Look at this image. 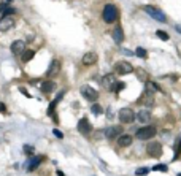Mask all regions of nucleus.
<instances>
[{"mask_svg": "<svg viewBox=\"0 0 181 176\" xmlns=\"http://www.w3.org/2000/svg\"><path fill=\"white\" fill-rule=\"evenodd\" d=\"M97 60H99V56H97V53H94V51L86 53L84 56H83V64L84 65H94Z\"/></svg>", "mask_w": 181, "mask_h": 176, "instance_id": "2eb2a0df", "label": "nucleus"}, {"mask_svg": "<svg viewBox=\"0 0 181 176\" xmlns=\"http://www.w3.org/2000/svg\"><path fill=\"white\" fill-rule=\"evenodd\" d=\"M92 111L95 113V114H102V113H103V109H102L100 105H94V106H92Z\"/></svg>", "mask_w": 181, "mask_h": 176, "instance_id": "bb28decb", "label": "nucleus"}, {"mask_svg": "<svg viewBox=\"0 0 181 176\" xmlns=\"http://www.w3.org/2000/svg\"><path fill=\"white\" fill-rule=\"evenodd\" d=\"M102 84H103L107 89L111 91L113 86L116 84V75H115V73H108V75H105L103 78H102Z\"/></svg>", "mask_w": 181, "mask_h": 176, "instance_id": "9b49d317", "label": "nucleus"}, {"mask_svg": "<svg viewBox=\"0 0 181 176\" xmlns=\"http://www.w3.org/2000/svg\"><path fill=\"white\" fill-rule=\"evenodd\" d=\"M132 72H133V67L125 60H119L115 65V73H118V75H129Z\"/></svg>", "mask_w": 181, "mask_h": 176, "instance_id": "20e7f679", "label": "nucleus"}, {"mask_svg": "<svg viewBox=\"0 0 181 176\" xmlns=\"http://www.w3.org/2000/svg\"><path fill=\"white\" fill-rule=\"evenodd\" d=\"M35 56V53L32 49H26L24 53H22V62H29V60H32Z\"/></svg>", "mask_w": 181, "mask_h": 176, "instance_id": "aec40b11", "label": "nucleus"}, {"mask_svg": "<svg viewBox=\"0 0 181 176\" xmlns=\"http://www.w3.org/2000/svg\"><path fill=\"white\" fill-rule=\"evenodd\" d=\"M118 18V8L113 3H108V5H105L103 8V21L108 22V24H111V22H115Z\"/></svg>", "mask_w": 181, "mask_h": 176, "instance_id": "f257e3e1", "label": "nucleus"}, {"mask_svg": "<svg viewBox=\"0 0 181 176\" xmlns=\"http://www.w3.org/2000/svg\"><path fill=\"white\" fill-rule=\"evenodd\" d=\"M178 176H181V173H180V175H178Z\"/></svg>", "mask_w": 181, "mask_h": 176, "instance_id": "c9c22d12", "label": "nucleus"}, {"mask_svg": "<svg viewBox=\"0 0 181 176\" xmlns=\"http://www.w3.org/2000/svg\"><path fill=\"white\" fill-rule=\"evenodd\" d=\"M146 149H148V154L154 159H159L160 155H162V146H160V143H157V141L149 143Z\"/></svg>", "mask_w": 181, "mask_h": 176, "instance_id": "0eeeda50", "label": "nucleus"}, {"mask_svg": "<svg viewBox=\"0 0 181 176\" xmlns=\"http://www.w3.org/2000/svg\"><path fill=\"white\" fill-rule=\"evenodd\" d=\"M81 94L84 95V99H88L89 101H95L97 99H99V92H97L94 87H90V86H83Z\"/></svg>", "mask_w": 181, "mask_h": 176, "instance_id": "423d86ee", "label": "nucleus"}, {"mask_svg": "<svg viewBox=\"0 0 181 176\" xmlns=\"http://www.w3.org/2000/svg\"><path fill=\"white\" fill-rule=\"evenodd\" d=\"M24 152H26V154H33V148L32 146H27V144H26V146H24Z\"/></svg>", "mask_w": 181, "mask_h": 176, "instance_id": "c756f323", "label": "nucleus"}, {"mask_svg": "<svg viewBox=\"0 0 181 176\" xmlns=\"http://www.w3.org/2000/svg\"><path fill=\"white\" fill-rule=\"evenodd\" d=\"M143 10L146 11V13H148L152 19H154V21H157V22H167V16H165V14H164L159 8H156V6H152V5H146Z\"/></svg>", "mask_w": 181, "mask_h": 176, "instance_id": "f03ea898", "label": "nucleus"}, {"mask_svg": "<svg viewBox=\"0 0 181 176\" xmlns=\"http://www.w3.org/2000/svg\"><path fill=\"white\" fill-rule=\"evenodd\" d=\"M132 141H133V138L127 133H123L118 136V146L119 148H129L132 144Z\"/></svg>", "mask_w": 181, "mask_h": 176, "instance_id": "ddd939ff", "label": "nucleus"}, {"mask_svg": "<svg viewBox=\"0 0 181 176\" xmlns=\"http://www.w3.org/2000/svg\"><path fill=\"white\" fill-rule=\"evenodd\" d=\"M152 170L154 171H167V165H156Z\"/></svg>", "mask_w": 181, "mask_h": 176, "instance_id": "c85d7f7f", "label": "nucleus"}, {"mask_svg": "<svg viewBox=\"0 0 181 176\" xmlns=\"http://www.w3.org/2000/svg\"><path fill=\"white\" fill-rule=\"evenodd\" d=\"M138 76L140 78H145V72H143V70H140V72H138Z\"/></svg>", "mask_w": 181, "mask_h": 176, "instance_id": "72a5a7b5", "label": "nucleus"}, {"mask_svg": "<svg viewBox=\"0 0 181 176\" xmlns=\"http://www.w3.org/2000/svg\"><path fill=\"white\" fill-rule=\"evenodd\" d=\"M156 35H157V37H159L162 41H168V40H170V37H168V33H167V32H164V30H157V32H156Z\"/></svg>", "mask_w": 181, "mask_h": 176, "instance_id": "4be33fe9", "label": "nucleus"}, {"mask_svg": "<svg viewBox=\"0 0 181 176\" xmlns=\"http://www.w3.org/2000/svg\"><path fill=\"white\" fill-rule=\"evenodd\" d=\"M137 121H138L140 124H148L149 121H151V113L146 111V109H143V111H138V114L135 116Z\"/></svg>", "mask_w": 181, "mask_h": 176, "instance_id": "f3484780", "label": "nucleus"}, {"mask_svg": "<svg viewBox=\"0 0 181 176\" xmlns=\"http://www.w3.org/2000/svg\"><path fill=\"white\" fill-rule=\"evenodd\" d=\"M53 133H54V135H56V136H57V138H64V133H62V132H61V130H57V128H54V130H53Z\"/></svg>", "mask_w": 181, "mask_h": 176, "instance_id": "2f4dec72", "label": "nucleus"}, {"mask_svg": "<svg viewBox=\"0 0 181 176\" xmlns=\"http://www.w3.org/2000/svg\"><path fill=\"white\" fill-rule=\"evenodd\" d=\"M78 132H81L83 135H89L90 133V124H89V121L86 119V117L80 119V122H78Z\"/></svg>", "mask_w": 181, "mask_h": 176, "instance_id": "dca6fc26", "label": "nucleus"}, {"mask_svg": "<svg viewBox=\"0 0 181 176\" xmlns=\"http://www.w3.org/2000/svg\"><path fill=\"white\" fill-rule=\"evenodd\" d=\"M59 72H61V62H59L57 59H53L49 67H48V72H46V76H49V78L56 76V75H59Z\"/></svg>", "mask_w": 181, "mask_h": 176, "instance_id": "1a4fd4ad", "label": "nucleus"}, {"mask_svg": "<svg viewBox=\"0 0 181 176\" xmlns=\"http://www.w3.org/2000/svg\"><path fill=\"white\" fill-rule=\"evenodd\" d=\"M124 87H125V83H116L115 86H113V89H111V91H115V92L118 94V92H121V91H123Z\"/></svg>", "mask_w": 181, "mask_h": 176, "instance_id": "b1692460", "label": "nucleus"}, {"mask_svg": "<svg viewBox=\"0 0 181 176\" xmlns=\"http://www.w3.org/2000/svg\"><path fill=\"white\" fill-rule=\"evenodd\" d=\"M14 11H16V10H14V8H11V6H8V8L5 6V10H3V16H10V14H13Z\"/></svg>", "mask_w": 181, "mask_h": 176, "instance_id": "a878e982", "label": "nucleus"}, {"mask_svg": "<svg viewBox=\"0 0 181 176\" xmlns=\"http://www.w3.org/2000/svg\"><path fill=\"white\" fill-rule=\"evenodd\" d=\"M140 103H143L145 106H152V105H154V92L145 91V92H143V95H141Z\"/></svg>", "mask_w": 181, "mask_h": 176, "instance_id": "f8f14e48", "label": "nucleus"}, {"mask_svg": "<svg viewBox=\"0 0 181 176\" xmlns=\"http://www.w3.org/2000/svg\"><path fill=\"white\" fill-rule=\"evenodd\" d=\"M19 92H21V94H22V95H26V97H27V99H30V97H32V95H30V94H29V92H27V89H24V87H19Z\"/></svg>", "mask_w": 181, "mask_h": 176, "instance_id": "7c9ffc66", "label": "nucleus"}, {"mask_svg": "<svg viewBox=\"0 0 181 176\" xmlns=\"http://www.w3.org/2000/svg\"><path fill=\"white\" fill-rule=\"evenodd\" d=\"M133 119H135V113L130 108H123L119 111V121L123 124H130L133 122Z\"/></svg>", "mask_w": 181, "mask_h": 176, "instance_id": "39448f33", "label": "nucleus"}, {"mask_svg": "<svg viewBox=\"0 0 181 176\" xmlns=\"http://www.w3.org/2000/svg\"><path fill=\"white\" fill-rule=\"evenodd\" d=\"M6 109V106H5V103H2V101H0V113H3Z\"/></svg>", "mask_w": 181, "mask_h": 176, "instance_id": "473e14b6", "label": "nucleus"}, {"mask_svg": "<svg viewBox=\"0 0 181 176\" xmlns=\"http://www.w3.org/2000/svg\"><path fill=\"white\" fill-rule=\"evenodd\" d=\"M14 27V19L11 16H2L0 19V30L2 32H8L10 29H13Z\"/></svg>", "mask_w": 181, "mask_h": 176, "instance_id": "6e6552de", "label": "nucleus"}, {"mask_svg": "<svg viewBox=\"0 0 181 176\" xmlns=\"http://www.w3.org/2000/svg\"><path fill=\"white\" fill-rule=\"evenodd\" d=\"M154 135H156V127L154 126H145V127L138 128L137 133H135V136L138 140H149V138H152Z\"/></svg>", "mask_w": 181, "mask_h": 176, "instance_id": "7ed1b4c3", "label": "nucleus"}, {"mask_svg": "<svg viewBox=\"0 0 181 176\" xmlns=\"http://www.w3.org/2000/svg\"><path fill=\"white\" fill-rule=\"evenodd\" d=\"M57 176H65V175H64V173H62V171H61V170H59V171H57Z\"/></svg>", "mask_w": 181, "mask_h": 176, "instance_id": "f704fd0d", "label": "nucleus"}, {"mask_svg": "<svg viewBox=\"0 0 181 176\" xmlns=\"http://www.w3.org/2000/svg\"><path fill=\"white\" fill-rule=\"evenodd\" d=\"M40 89L45 94H51L53 91H56V83H54V81H43Z\"/></svg>", "mask_w": 181, "mask_h": 176, "instance_id": "a211bd4d", "label": "nucleus"}, {"mask_svg": "<svg viewBox=\"0 0 181 176\" xmlns=\"http://www.w3.org/2000/svg\"><path fill=\"white\" fill-rule=\"evenodd\" d=\"M10 48H11V53H13L14 56H18V54H22L26 51V43L22 40H16V41L11 43Z\"/></svg>", "mask_w": 181, "mask_h": 176, "instance_id": "9d476101", "label": "nucleus"}, {"mask_svg": "<svg viewBox=\"0 0 181 176\" xmlns=\"http://www.w3.org/2000/svg\"><path fill=\"white\" fill-rule=\"evenodd\" d=\"M119 135H123V127L121 126H113L105 130V136L107 138H115V136H119Z\"/></svg>", "mask_w": 181, "mask_h": 176, "instance_id": "4468645a", "label": "nucleus"}, {"mask_svg": "<svg viewBox=\"0 0 181 176\" xmlns=\"http://www.w3.org/2000/svg\"><path fill=\"white\" fill-rule=\"evenodd\" d=\"M135 54H137V56H138V57H146L148 56V53H146V51H145L143 48H141V46H140V48H137V51H135Z\"/></svg>", "mask_w": 181, "mask_h": 176, "instance_id": "393cba45", "label": "nucleus"}, {"mask_svg": "<svg viewBox=\"0 0 181 176\" xmlns=\"http://www.w3.org/2000/svg\"><path fill=\"white\" fill-rule=\"evenodd\" d=\"M148 171H149L148 168H138V170L135 171V175H138V176H143V175H146Z\"/></svg>", "mask_w": 181, "mask_h": 176, "instance_id": "cd10ccee", "label": "nucleus"}, {"mask_svg": "<svg viewBox=\"0 0 181 176\" xmlns=\"http://www.w3.org/2000/svg\"><path fill=\"white\" fill-rule=\"evenodd\" d=\"M113 40H115L118 45L123 43V40H124V32H123V29H121L119 26H116V29L113 30Z\"/></svg>", "mask_w": 181, "mask_h": 176, "instance_id": "6ab92c4d", "label": "nucleus"}, {"mask_svg": "<svg viewBox=\"0 0 181 176\" xmlns=\"http://www.w3.org/2000/svg\"><path fill=\"white\" fill-rule=\"evenodd\" d=\"M178 157H181V138L175 148V157H173V160H178Z\"/></svg>", "mask_w": 181, "mask_h": 176, "instance_id": "5701e85b", "label": "nucleus"}, {"mask_svg": "<svg viewBox=\"0 0 181 176\" xmlns=\"http://www.w3.org/2000/svg\"><path fill=\"white\" fill-rule=\"evenodd\" d=\"M38 165H40V157H33L32 160H30V163L27 165V170H29V171H33Z\"/></svg>", "mask_w": 181, "mask_h": 176, "instance_id": "412c9836", "label": "nucleus"}]
</instances>
